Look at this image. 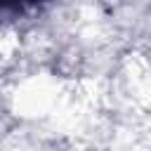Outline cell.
<instances>
[{
	"label": "cell",
	"instance_id": "6da1fadb",
	"mask_svg": "<svg viewBox=\"0 0 151 151\" xmlns=\"http://www.w3.org/2000/svg\"><path fill=\"white\" fill-rule=\"evenodd\" d=\"M5 2V7L7 9H28V7H35V5H40V2H45V0H2Z\"/></svg>",
	"mask_w": 151,
	"mask_h": 151
}]
</instances>
